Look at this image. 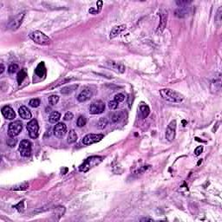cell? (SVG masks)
I'll use <instances>...</instances> for the list:
<instances>
[{"label": "cell", "instance_id": "cell-1", "mask_svg": "<svg viewBox=\"0 0 222 222\" xmlns=\"http://www.w3.org/2000/svg\"><path fill=\"white\" fill-rule=\"evenodd\" d=\"M160 94L161 97L170 103H180L184 101V96L176 91L170 89H163L160 90Z\"/></svg>", "mask_w": 222, "mask_h": 222}, {"label": "cell", "instance_id": "cell-2", "mask_svg": "<svg viewBox=\"0 0 222 222\" xmlns=\"http://www.w3.org/2000/svg\"><path fill=\"white\" fill-rule=\"evenodd\" d=\"M103 160V156H90L89 158H87L86 160H83V162L79 166V170L81 172H88L89 169H91L92 168L99 165L102 161Z\"/></svg>", "mask_w": 222, "mask_h": 222}, {"label": "cell", "instance_id": "cell-3", "mask_svg": "<svg viewBox=\"0 0 222 222\" xmlns=\"http://www.w3.org/2000/svg\"><path fill=\"white\" fill-rule=\"evenodd\" d=\"M29 37L33 42L39 45H49L51 44V39L40 30L32 31Z\"/></svg>", "mask_w": 222, "mask_h": 222}, {"label": "cell", "instance_id": "cell-4", "mask_svg": "<svg viewBox=\"0 0 222 222\" xmlns=\"http://www.w3.org/2000/svg\"><path fill=\"white\" fill-rule=\"evenodd\" d=\"M26 129L28 130V133L30 138L32 139L37 138L38 134H39V126L36 119H32L31 121H30L26 126Z\"/></svg>", "mask_w": 222, "mask_h": 222}, {"label": "cell", "instance_id": "cell-5", "mask_svg": "<svg viewBox=\"0 0 222 222\" xmlns=\"http://www.w3.org/2000/svg\"><path fill=\"white\" fill-rule=\"evenodd\" d=\"M23 129V124L20 121H15L10 123L8 128V134L11 137H16L21 133Z\"/></svg>", "mask_w": 222, "mask_h": 222}, {"label": "cell", "instance_id": "cell-6", "mask_svg": "<svg viewBox=\"0 0 222 222\" xmlns=\"http://www.w3.org/2000/svg\"><path fill=\"white\" fill-rule=\"evenodd\" d=\"M103 134H89L83 139V143L84 145H91L101 141L103 139Z\"/></svg>", "mask_w": 222, "mask_h": 222}, {"label": "cell", "instance_id": "cell-7", "mask_svg": "<svg viewBox=\"0 0 222 222\" xmlns=\"http://www.w3.org/2000/svg\"><path fill=\"white\" fill-rule=\"evenodd\" d=\"M104 110H105V104L102 101H95L89 107V113L92 115H99L103 113Z\"/></svg>", "mask_w": 222, "mask_h": 222}, {"label": "cell", "instance_id": "cell-8", "mask_svg": "<svg viewBox=\"0 0 222 222\" xmlns=\"http://www.w3.org/2000/svg\"><path fill=\"white\" fill-rule=\"evenodd\" d=\"M19 152L23 157H28L31 153V144L28 140H23L19 144Z\"/></svg>", "mask_w": 222, "mask_h": 222}, {"label": "cell", "instance_id": "cell-9", "mask_svg": "<svg viewBox=\"0 0 222 222\" xmlns=\"http://www.w3.org/2000/svg\"><path fill=\"white\" fill-rule=\"evenodd\" d=\"M175 131H176V121L173 120L168 126L166 130V139L168 141H173L175 138Z\"/></svg>", "mask_w": 222, "mask_h": 222}, {"label": "cell", "instance_id": "cell-10", "mask_svg": "<svg viewBox=\"0 0 222 222\" xmlns=\"http://www.w3.org/2000/svg\"><path fill=\"white\" fill-rule=\"evenodd\" d=\"M23 18H24V13H20L18 16H16L11 21H10V23H8V29L12 30H18L20 27V25L22 24Z\"/></svg>", "mask_w": 222, "mask_h": 222}, {"label": "cell", "instance_id": "cell-11", "mask_svg": "<svg viewBox=\"0 0 222 222\" xmlns=\"http://www.w3.org/2000/svg\"><path fill=\"white\" fill-rule=\"evenodd\" d=\"M160 22L159 24L158 30H157V33H161L167 25V20H168V11L165 9H162L160 12Z\"/></svg>", "mask_w": 222, "mask_h": 222}, {"label": "cell", "instance_id": "cell-12", "mask_svg": "<svg viewBox=\"0 0 222 222\" xmlns=\"http://www.w3.org/2000/svg\"><path fill=\"white\" fill-rule=\"evenodd\" d=\"M67 132V127L66 125L63 122H59L57 123L55 128H54V134L56 137L57 138H62L64 137Z\"/></svg>", "mask_w": 222, "mask_h": 222}, {"label": "cell", "instance_id": "cell-13", "mask_svg": "<svg viewBox=\"0 0 222 222\" xmlns=\"http://www.w3.org/2000/svg\"><path fill=\"white\" fill-rule=\"evenodd\" d=\"M2 114L4 116V118L8 120H13L16 117L15 111L13 110L10 106H4L2 108Z\"/></svg>", "mask_w": 222, "mask_h": 222}, {"label": "cell", "instance_id": "cell-14", "mask_svg": "<svg viewBox=\"0 0 222 222\" xmlns=\"http://www.w3.org/2000/svg\"><path fill=\"white\" fill-rule=\"evenodd\" d=\"M92 97V91L89 89H83L77 96V100L80 103H83L89 100Z\"/></svg>", "mask_w": 222, "mask_h": 222}, {"label": "cell", "instance_id": "cell-15", "mask_svg": "<svg viewBox=\"0 0 222 222\" xmlns=\"http://www.w3.org/2000/svg\"><path fill=\"white\" fill-rule=\"evenodd\" d=\"M126 25L124 24H122V25H118V26H115L112 29V30L110 31V37L111 39L112 38H115V37H117L118 35H120L123 30H126Z\"/></svg>", "mask_w": 222, "mask_h": 222}, {"label": "cell", "instance_id": "cell-16", "mask_svg": "<svg viewBox=\"0 0 222 222\" xmlns=\"http://www.w3.org/2000/svg\"><path fill=\"white\" fill-rule=\"evenodd\" d=\"M18 113H19V115L21 116V118L24 119V120H30L32 116L31 112L25 106H21L18 110Z\"/></svg>", "mask_w": 222, "mask_h": 222}, {"label": "cell", "instance_id": "cell-17", "mask_svg": "<svg viewBox=\"0 0 222 222\" xmlns=\"http://www.w3.org/2000/svg\"><path fill=\"white\" fill-rule=\"evenodd\" d=\"M35 74L39 77H44L46 74V68L44 62H41L35 69Z\"/></svg>", "mask_w": 222, "mask_h": 222}, {"label": "cell", "instance_id": "cell-18", "mask_svg": "<svg viewBox=\"0 0 222 222\" xmlns=\"http://www.w3.org/2000/svg\"><path fill=\"white\" fill-rule=\"evenodd\" d=\"M61 118V115L59 112L57 111H54L50 115H49V121L50 123H57Z\"/></svg>", "mask_w": 222, "mask_h": 222}, {"label": "cell", "instance_id": "cell-19", "mask_svg": "<svg viewBox=\"0 0 222 222\" xmlns=\"http://www.w3.org/2000/svg\"><path fill=\"white\" fill-rule=\"evenodd\" d=\"M109 64L110 65L112 68L117 69L119 72L121 73H123L125 71V67L122 64H120V63H115V62H109Z\"/></svg>", "mask_w": 222, "mask_h": 222}, {"label": "cell", "instance_id": "cell-20", "mask_svg": "<svg viewBox=\"0 0 222 222\" xmlns=\"http://www.w3.org/2000/svg\"><path fill=\"white\" fill-rule=\"evenodd\" d=\"M77 88H78L77 84H74V85H70V86H68V87H64V88L62 89L61 93L64 94V95H68V94H70L73 91H75Z\"/></svg>", "mask_w": 222, "mask_h": 222}, {"label": "cell", "instance_id": "cell-21", "mask_svg": "<svg viewBox=\"0 0 222 222\" xmlns=\"http://www.w3.org/2000/svg\"><path fill=\"white\" fill-rule=\"evenodd\" d=\"M77 141V134H76V132L72 129L69 131V136H68V142L69 144H72V143H75L76 141Z\"/></svg>", "mask_w": 222, "mask_h": 222}, {"label": "cell", "instance_id": "cell-22", "mask_svg": "<svg viewBox=\"0 0 222 222\" xmlns=\"http://www.w3.org/2000/svg\"><path fill=\"white\" fill-rule=\"evenodd\" d=\"M26 76H27V71H26L25 69H21V70L18 72V76H17L18 84H21V83H22L23 81L26 78Z\"/></svg>", "mask_w": 222, "mask_h": 222}, {"label": "cell", "instance_id": "cell-23", "mask_svg": "<svg viewBox=\"0 0 222 222\" xmlns=\"http://www.w3.org/2000/svg\"><path fill=\"white\" fill-rule=\"evenodd\" d=\"M64 213H65V207H64V206H57L54 209V214L58 215V219L61 218L64 214Z\"/></svg>", "mask_w": 222, "mask_h": 222}, {"label": "cell", "instance_id": "cell-24", "mask_svg": "<svg viewBox=\"0 0 222 222\" xmlns=\"http://www.w3.org/2000/svg\"><path fill=\"white\" fill-rule=\"evenodd\" d=\"M71 80H73V79H72V78H64L63 80L59 81L58 83H57L53 84V85L49 88V89H56V88H57V87H59V86H61V85H63V84H65V83H67L70 82Z\"/></svg>", "mask_w": 222, "mask_h": 222}, {"label": "cell", "instance_id": "cell-25", "mask_svg": "<svg viewBox=\"0 0 222 222\" xmlns=\"http://www.w3.org/2000/svg\"><path fill=\"white\" fill-rule=\"evenodd\" d=\"M140 110L141 112V115L144 118L148 117V115H149V112H150L148 106H147V105H141L140 107Z\"/></svg>", "mask_w": 222, "mask_h": 222}, {"label": "cell", "instance_id": "cell-26", "mask_svg": "<svg viewBox=\"0 0 222 222\" xmlns=\"http://www.w3.org/2000/svg\"><path fill=\"white\" fill-rule=\"evenodd\" d=\"M87 123V118L83 115H81L79 116V118L77 119V122H76V124L79 128H82L83 126H85Z\"/></svg>", "mask_w": 222, "mask_h": 222}, {"label": "cell", "instance_id": "cell-27", "mask_svg": "<svg viewBox=\"0 0 222 222\" xmlns=\"http://www.w3.org/2000/svg\"><path fill=\"white\" fill-rule=\"evenodd\" d=\"M59 101V96L58 95H50L49 97V103L51 105V106H54L56 105Z\"/></svg>", "mask_w": 222, "mask_h": 222}, {"label": "cell", "instance_id": "cell-28", "mask_svg": "<svg viewBox=\"0 0 222 222\" xmlns=\"http://www.w3.org/2000/svg\"><path fill=\"white\" fill-rule=\"evenodd\" d=\"M222 8L221 7L220 9H219V11H218V12H217V15H216V17H215V23H217V26L218 27H220L221 26V15H222Z\"/></svg>", "mask_w": 222, "mask_h": 222}, {"label": "cell", "instance_id": "cell-29", "mask_svg": "<svg viewBox=\"0 0 222 222\" xmlns=\"http://www.w3.org/2000/svg\"><path fill=\"white\" fill-rule=\"evenodd\" d=\"M30 106L32 107V108H37L39 105H40V100L37 99V98H35V99H31L29 103Z\"/></svg>", "mask_w": 222, "mask_h": 222}, {"label": "cell", "instance_id": "cell-30", "mask_svg": "<svg viewBox=\"0 0 222 222\" xmlns=\"http://www.w3.org/2000/svg\"><path fill=\"white\" fill-rule=\"evenodd\" d=\"M122 117V113L121 112H117V113H115L112 115V117H111V120H112V122H117L120 121Z\"/></svg>", "mask_w": 222, "mask_h": 222}, {"label": "cell", "instance_id": "cell-31", "mask_svg": "<svg viewBox=\"0 0 222 222\" xmlns=\"http://www.w3.org/2000/svg\"><path fill=\"white\" fill-rule=\"evenodd\" d=\"M19 69V68H18V64H11L9 68H8V72L10 73V74H14V73H16L18 70Z\"/></svg>", "mask_w": 222, "mask_h": 222}, {"label": "cell", "instance_id": "cell-32", "mask_svg": "<svg viewBox=\"0 0 222 222\" xmlns=\"http://www.w3.org/2000/svg\"><path fill=\"white\" fill-rule=\"evenodd\" d=\"M118 106H119V103L116 102L115 100L110 101V102L109 103V108H110V110H116V109L118 108Z\"/></svg>", "mask_w": 222, "mask_h": 222}, {"label": "cell", "instance_id": "cell-33", "mask_svg": "<svg viewBox=\"0 0 222 222\" xmlns=\"http://www.w3.org/2000/svg\"><path fill=\"white\" fill-rule=\"evenodd\" d=\"M108 124V121L106 118H101L98 122V125H99V128L100 129H104Z\"/></svg>", "mask_w": 222, "mask_h": 222}, {"label": "cell", "instance_id": "cell-34", "mask_svg": "<svg viewBox=\"0 0 222 222\" xmlns=\"http://www.w3.org/2000/svg\"><path fill=\"white\" fill-rule=\"evenodd\" d=\"M114 100H115L116 102H118L120 103L121 102H123L125 100V95L123 94H117V95H115Z\"/></svg>", "mask_w": 222, "mask_h": 222}, {"label": "cell", "instance_id": "cell-35", "mask_svg": "<svg viewBox=\"0 0 222 222\" xmlns=\"http://www.w3.org/2000/svg\"><path fill=\"white\" fill-rule=\"evenodd\" d=\"M14 207H15V208H17L18 212L23 213V209H24V207H23V200L21 201V202H19V203H18V205H16Z\"/></svg>", "mask_w": 222, "mask_h": 222}, {"label": "cell", "instance_id": "cell-36", "mask_svg": "<svg viewBox=\"0 0 222 222\" xmlns=\"http://www.w3.org/2000/svg\"><path fill=\"white\" fill-rule=\"evenodd\" d=\"M28 187H29V185L27 183H23L22 185H20L18 187H14L13 189L14 190H25V189L28 188Z\"/></svg>", "mask_w": 222, "mask_h": 222}, {"label": "cell", "instance_id": "cell-37", "mask_svg": "<svg viewBox=\"0 0 222 222\" xmlns=\"http://www.w3.org/2000/svg\"><path fill=\"white\" fill-rule=\"evenodd\" d=\"M72 118H73V114L71 112H67L65 115H64V121H69Z\"/></svg>", "mask_w": 222, "mask_h": 222}, {"label": "cell", "instance_id": "cell-38", "mask_svg": "<svg viewBox=\"0 0 222 222\" xmlns=\"http://www.w3.org/2000/svg\"><path fill=\"white\" fill-rule=\"evenodd\" d=\"M202 151H203V147H202V146H199L198 148H195V150H194V155L196 156H200Z\"/></svg>", "mask_w": 222, "mask_h": 222}, {"label": "cell", "instance_id": "cell-39", "mask_svg": "<svg viewBox=\"0 0 222 222\" xmlns=\"http://www.w3.org/2000/svg\"><path fill=\"white\" fill-rule=\"evenodd\" d=\"M89 12L90 14H93V15H95V14H97V13H99L100 11L97 10V9H95V8H91V9H89Z\"/></svg>", "mask_w": 222, "mask_h": 222}, {"label": "cell", "instance_id": "cell-40", "mask_svg": "<svg viewBox=\"0 0 222 222\" xmlns=\"http://www.w3.org/2000/svg\"><path fill=\"white\" fill-rule=\"evenodd\" d=\"M96 5H97L98 11H101L102 7H103V1H98V2L96 3Z\"/></svg>", "mask_w": 222, "mask_h": 222}, {"label": "cell", "instance_id": "cell-41", "mask_svg": "<svg viewBox=\"0 0 222 222\" xmlns=\"http://www.w3.org/2000/svg\"><path fill=\"white\" fill-rule=\"evenodd\" d=\"M141 221H153L152 219H149V218H143L141 220Z\"/></svg>", "mask_w": 222, "mask_h": 222}, {"label": "cell", "instance_id": "cell-42", "mask_svg": "<svg viewBox=\"0 0 222 222\" xmlns=\"http://www.w3.org/2000/svg\"><path fill=\"white\" fill-rule=\"evenodd\" d=\"M4 70V64H1V71H0V74H3Z\"/></svg>", "mask_w": 222, "mask_h": 222}]
</instances>
